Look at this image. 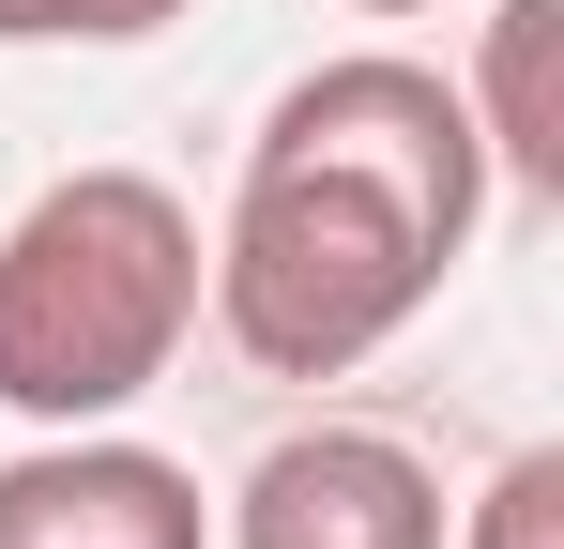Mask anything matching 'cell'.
<instances>
[{"instance_id":"4","label":"cell","mask_w":564,"mask_h":549,"mask_svg":"<svg viewBox=\"0 0 564 549\" xmlns=\"http://www.w3.org/2000/svg\"><path fill=\"white\" fill-rule=\"evenodd\" d=\"M0 549H214V504L122 428H46L31 458H0Z\"/></svg>"},{"instance_id":"8","label":"cell","mask_w":564,"mask_h":549,"mask_svg":"<svg viewBox=\"0 0 564 549\" xmlns=\"http://www.w3.org/2000/svg\"><path fill=\"white\" fill-rule=\"evenodd\" d=\"M0 46H46V0H0Z\"/></svg>"},{"instance_id":"7","label":"cell","mask_w":564,"mask_h":549,"mask_svg":"<svg viewBox=\"0 0 564 549\" xmlns=\"http://www.w3.org/2000/svg\"><path fill=\"white\" fill-rule=\"evenodd\" d=\"M184 0H46V31H77V46H153Z\"/></svg>"},{"instance_id":"9","label":"cell","mask_w":564,"mask_h":549,"mask_svg":"<svg viewBox=\"0 0 564 549\" xmlns=\"http://www.w3.org/2000/svg\"><path fill=\"white\" fill-rule=\"evenodd\" d=\"M351 15H443V0H351Z\"/></svg>"},{"instance_id":"1","label":"cell","mask_w":564,"mask_h":549,"mask_svg":"<svg viewBox=\"0 0 564 549\" xmlns=\"http://www.w3.org/2000/svg\"><path fill=\"white\" fill-rule=\"evenodd\" d=\"M473 214H488V138L427 62H321L260 107L245 138V198L214 229V336L260 381H351L381 336H412V305L458 274Z\"/></svg>"},{"instance_id":"6","label":"cell","mask_w":564,"mask_h":549,"mask_svg":"<svg viewBox=\"0 0 564 549\" xmlns=\"http://www.w3.org/2000/svg\"><path fill=\"white\" fill-rule=\"evenodd\" d=\"M458 549H564V443H519L488 488H473V535Z\"/></svg>"},{"instance_id":"2","label":"cell","mask_w":564,"mask_h":549,"mask_svg":"<svg viewBox=\"0 0 564 549\" xmlns=\"http://www.w3.org/2000/svg\"><path fill=\"white\" fill-rule=\"evenodd\" d=\"M198 214L153 169H62L0 229V412L31 428H107L138 412L198 336Z\"/></svg>"},{"instance_id":"3","label":"cell","mask_w":564,"mask_h":549,"mask_svg":"<svg viewBox=\"0 0 564 549\" xmlns=\"http://www.w3.org/2000/svg\"><path fill=\"white\" fill-rule=\"evenodd\" d=\"M214 549H443V473L397 428H290L229 488Z\"/></svg>"},{"instance_id":"5","label":"cell","mask_w":564,"mask_h":549,"mask_svg":"<svg viewBox=\"0 0 564 549\" xmlns=\"http://www.w3.org/2000/svg\"><path fill=\"white\" fill-rule=\"evenodd\" d=\"M550 62H564V0H503L488 15V62H473V138H488V169H519L534 198H564V92H550Z\"/></svg>"}]
</instances>
